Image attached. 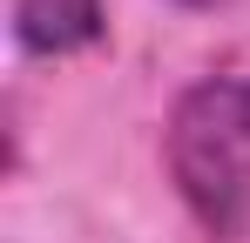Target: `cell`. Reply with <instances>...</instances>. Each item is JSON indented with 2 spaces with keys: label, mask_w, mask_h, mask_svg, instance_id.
Here are the masks:
<instances>
[{
  "label": "cell",
  "mask_w": 250,
  "mask_h": 243,
  "mask_svg": "<svg viewBox=\"0 0 250 243\" xmlns=\"http://www.w3.org/2000/svg\"><path fill=\"white\" fill-rule=\"evenodd\" d=\"M169 182L189 202V216L209 237H244L250 230V81L209 75L176 95L163 128Z\"/></svg>",
  "instance_id": "6da1fadb"
},
{
  "label": "cell",
  "mask_w": 250,
  "mask_h": 243,
  "mask_svg": "<svg viewBox=\"0 0 250 243\" xmlns=\"http://www.w3.org/2000/svg\"><path fill=\"white\" fill-rule=\"evenodd\" d=\"M7 20L27 54L61 61L102 40V0H7Z\"/></svg>",
  "instance_id": "7a4b0ae2"
},
{
  "label": "cell",
  "mask_w": 250,
  "mask_h": 243,
  "mask_svg": "<svg viewBox=\"0 0 250 243\" xmlns=\"http://www.w3.org/2000/svg\"><path fill=\"white\" fill-rule=\"evenodd\" d=\"M183 7H223V0H183Z\"/></svg>",
  "instance_id": "3957f363"
}]
</instances>
